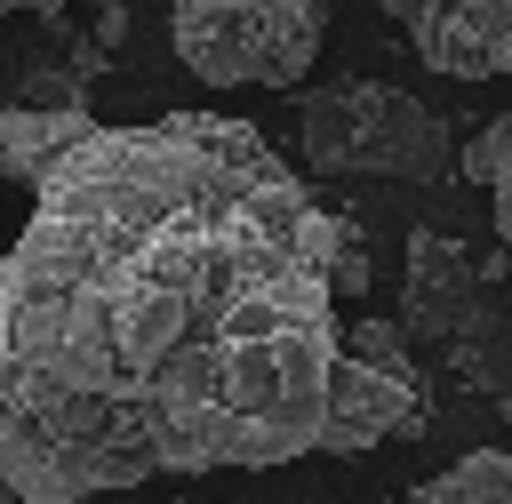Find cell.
Masks as SVG:
<instances>
[{
  "instance_id": "7c38bea8",
  "label": "cell",
  "mask_w": 512,
  "mask_h": 504,
  "mask_svg": "<svg viewBox=\"0 0 512 504\" xmlns=\"http://www.w3.org/2000/svg\"><path fill=\"white\" fill-rule=\"evenodd\" d=\"M96 8V48H120V8L128 0H88Z\"/></svg>"
},
{
  "instance_id": "3957f363",
  "label": "cell",
  "mask_w": 512,
  "mask_h": 504,
  "mask_svg": "<svg viewBox=\"0 0 512 504\" xmlns=\"http://www.w3.org/2000/svg\"><path fill=\"white\" fill-rule=\"evenodd\" d=\"M328 40V0H176L168 48L208 88H296Z\"/></svg>"
},
{
  "instance_id": "277c9868",
  "label": "cell",
  "mask_w": 512,
  "mask_h": 504,
  "mask_svg": "<svg viewBox=\"0 0 512 504\" xmlns=\"http://www.w3.org/2000/svg\"><path fill=\"white\" fill-rule=\"evenodd\" d=\"M408 320H352L344 328V368H336V408H328V448L320 456H360L376 440H416L424 432V376L408 352Z\"/></svg>"
},
{
  "instance_id": "30bf717a",
  "label": "cell",
  "mask_w": 512,
  "mask_h": 504,
  "mask_svg": "<svg viewBox=\"0 0 512 504\" xmlns=\"http://www.w3.org/2000/svg\"><path fill=\"white\" fill-rule=\"evenodd\" d=\"M368 288V248H360V224L344 232V248H336V296H360Z\"/></svg>"
},
{
  "instance_id": "7a4b0ae2",
  "label": "cell",
  "mask_w": 512,
  "mask_h": 504,
  "mask_svg": "<svg viewBox=\"0 0 512 504\" xmlns=\"http://www.w3.org/2000/svg\"><path fill=\"white\" fill-rule=\"evenodd\" d=\"M296 160L312 176H392V184L456 176L448 120L392 80H328L296 96Z\"/></svg>"
},
{
  "instance_id": "9c48e42d",
  "label": "cell",
  "mask_w": 512,
  "mask_h": 504,
  "mask_svg": "<svg viewBox=\"0 0 512 504\" xmlns=\"http://www.w3.org/2000/svg\"><path fill=\"white\" fill-rule=\"evenodd\" d=\"M504 144H512V112H504V120H488V128L456 152V176H464V184H488V176H496V160H504Z\"/></svg>"
},
{
  "instance_id": "4fadbf2b",
  "label": "cell",
  "mask_w": 512,
  "mask_h": 504,
  "mask_svg": "<svg viewBox=\"0 0 512 504\" xmlns=\"http://www.w3.org/2000/svg\"><path fill=\"white\" fill-rule=\"evenodd\" d=\"M16 8H32L40 24H56V16H64V0H0V16H16Z\"/></svg>"
},
{
  "instance_id": "8fae6325",
  "label": "cell",
  "mask_w": 512,
  "mask_h": 504,
  "mask_svg": "<svg viewBox=\"0 0 512 504\" xmlns=\"http://www.w3.org/2000/svg\"><path fill=\"white\" fill-rule=\"evenodd\" d=\"M488 208H496V240L512 248V144H504V160H496V176H488Z\"/></svg>"
},
{
  "instance_id": "8992f818",
  "label": "cell",
  "mask_w": 512,
  "mask_h": 504,
  "mask_svg": "<svg viewBox=\"0 0 512 504\" xmlns=\"http://www.w3.org/2000/svg\"><path fill=\"white\" fill-rule=\"evenodd\" d=\"M400 320H408V336H416V344H464V336L488 320V264H472L456 232L416 224V232H408Z\"/></svg>"
},
{
  "instance_id": "6da1fadb",
  "label": "cell",
  "mask_w": 512,
  "mask_h": 504,
  "mask_svg": "<svg viewBox=\"0 0 512 504\" xmlns=\"http://www.w3.org/2000/svg\"><path fill=\"white\" fill-rule=\"evenodd\" d=\"M344 232L312 168L232 112L96 120L0 248V496L80 504L328 448Z\"/></svg>"
},
{
  "instance_id": "52a82bcc",
  "label": "cell",
  "mask_w": 512,
  "mask_h": 504,
  "mask_svg": "<svg viewBox=\"0 0 512 504\" xmlns=\"http://www.w3.org/2000/svg\"><path fill=\"white\" fill-rule=\"evenodd\" d=\"M96 120H88V104H8L0 112V176L8 184H40L80 136H88Z\"/></svg>"
},
{
  "instance_id": "ba28073f",
  "label": "cell",
  "mask_w": 512,
  "mask_h": 504,
  "mask_svg": "<svg viewBox=\"0 0 512 504\" xmlns=\"http://www.w3.org/2000/svg\"><path fill=\"white\" fill-rule=\"evenodd\" d=\"M408 496H416V504H512V448H472V456H456L448 472L416 480Z\"/></svg>"
},
{
  "instance_id": "5b68a950",
  "label": "cell",
  "mask_w": 512,
  "mask_h": 504,
  "mask_svg": "<svg viewBox=\"0 0 512 504\" xmlns=\"http://www.w3.org/2000/svg\"><path fill=\"white\" fill-rule=\"evenodd\" d=\"M440 80H512V0H368Z\"/></svg>"
}]
</instances>
